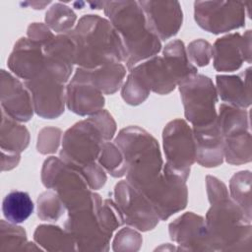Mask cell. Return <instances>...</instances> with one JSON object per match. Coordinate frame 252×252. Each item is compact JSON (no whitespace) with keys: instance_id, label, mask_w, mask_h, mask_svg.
Masks as SVG:
<instances>
[{"instance_id":"cell-1","label":"cell","mask_w":252,"mask_h":252,"mask_svg":"<svg viewBox=\"0 0 252 252\" xmlns=\"http://www.w3.org/2000/svg\"><path fill=\"white\" fill-rule=\"evenodd\" d=\"M114 143L125 158L126 181L151 202L161 220L186 207V180L164 167L158 144L150 133L130 126Z\"/></svg>"},{"instance_id":"cell-2","label":"cell","mask_w":252,"mask_h":252,"mask_svg":"<svg viewBox=\"0 0 252 252\" xmlns=\"http://www.w3.org/2000/svg\"><path fill=\"white\" fill-rule=\"evenodd\" d=\"M211 203L206 226L213 250H250L251 218L229 198L226 186L214 176H207Z\"/></svg>"},{"instance_id":"cell-3","label":"cell","mask_w":252,"mask_h":252,"mask_svg":"<svg viewBox=\"0 0 252 252\" xmlns=\"http://www.w3.org/2000/svg\"><path fill=\"white\" fill-rule=\"evenodd\" d=\"M75 45V64L94 69L125 62L126 53L120 35L111 23L98 15L83 16L67 32Z\"/></svg>"},{"instance_id":"cell-4","label":"cell","mask_w":252,"mask_h":252,"mask_svg":"<svg viewBox=\"0 0 252 252\" xmlns=\"http://www.w3.org/2000/svg\"><path fill=\"white\" fill-rule=\"evenodd\" d=\"M103 9L121 37L128 69L160 51V39L149 28L139 1L105 2Z\"/></svg>"},{"instance_id":"cell-5","label":"cell","mask_w":252,"mask_h":252,"mask_svg":"<svg viewBox=\"0 0 252 252\" xmlns=\"http://www.w3.org/2000/svg\"><path fill=\"white\" fill-rule=\"evenodd\" d=\"M41 180L47 189L57 193L68 212L87 207L99 197L91 191L79 169L55 157H50L44 161Z\"/></svg>"},{"instance_id":"cell-6","label":"cell","mask_w":252,"mask_h":252,"mask_svg":"<svg viewBox=\"0 0 252 252\" xmlns=\"http://www.w3.org/2000/svg\"><path fill=\"white\" fill-rule=\"evenodd\" d=\"M218 124L223 141V156L230 164L251 160L249 112L244 108L221 103Z\"/></svg>"},{"instance_id":"cell-7","label":"cell","mask_w":252,"mask_h":252,"mask_svg":"<svg viewBox=\"0 0 252 252\" xmlns=\"http://www.w3.org/2000/svg\"><path fill=\"white\" fill-rule=\"evenodd\" d=\"M105 142L101 130L90 116L65 132L60 158L73 167L81 169L98 159Z\"/></svg>"},{"instance_id":"cell-8","label":"cell","mask_w":252,"mask_h":252,"mask_svg":"<svg viewBox=\"0 0 252 252\" xmlns=\"http://www.w3.org/2000/svg\"><path fill=\"white\" fill-rule=\"evenodd\" d=\"M178 86L185 117L192 123L193 128L217 122L218 113L215 108L218 100L217 90L209 77L194 74L182 80Z\"/></svg>"},{"instance_id":"cell-9","label":"cell","mask_w":252,"mask_h":252,"mask_svg":"<svg viewBox=\"0 0 252 252\" xmlns=\"http://www.w3.org/2000/svg\"><path fill=\"white\" fill-rule=\"evenodd\" d=\"M100 196L91 205L69 212L65 229L73 236L77 250H107L112 232L104 225L99 208Z\"/></svg>"},{"instance_id":"cell-10","label":"cell","mask_w":252,"mask_h":252,"mask_svg":"<svg viewBox=\"0 0 252 252\" xmlns=\"http://www.w3.org/2000/svg\"><path fill=\"white\" fill-rule=\"evenodd\" d=\"M166 158L164 167L187 180L190 167L196 160V145L193 130L182 119L170 121L162 133Z\"/></svg>"},{"instance_id":"cell-11","label":"cell","mask_w":252,"mask_h":252,"mask_svg":"<svg viewBox=\"0 0 252 252\" xmlns=\"http://www.w3.org/2000/svg\"><path fill=\"white\" fill-rule=\"evenodd\" d=\"M245 5L235 1H196L194 18L203 30L221 33L244 26Z\"/></svg>"},{"instance_id":"cell-12","label":"cell","mask_w":252,"mask_h":252,"mask_svg":"<svg viewBox=\"0 0 252 252\" xmlns=\"http://www.w3.org/2000/svg\"><path fill=\"white\" fill-rule=\"evenodd\" d=\"M114 196L123 223L142 231L151 230L158 223L160 219L154 206L126 180L116 184Z\"/></svg>"},{"instance_id":"cell-13","label":"cell","mask_w":252,"mask_h":252,"mask_svg":"<svg viewBox=\"0 0 252 252\" xmlns=\"http://www.w3.org/2000/svg\"><path fill=\"white\" fill-rule=\"evenodd\" d=\"M29 90L35 113L42 117L53 119L64 112L66 103L65 86L43 71L31 81H25Z\"/></svg>"},{"instance_id":"cell-14","label":"cell","mask_w":252,"mask_h":252,"mask_svg":"<svg viewBox=\"0 0 252 252\" xmlns=\"http://www.w3.org/2000/svg\"><path fill=\"white\" fill-rule=\"evenodd\" d=\"M151 31L160 39L177 33L182 26L183 13L176 1H139Z\"/></svg>"},{"instance_id":"cell-15","label":"cell","mask_w":252,"mask_h":252,"mask_svg":"<svg viewBox=\"0 0 252 252\" xmlns=\"http://www.w3.org/2000/svg\"><path fill=\"white\" fill-rule=\"evenodd\" d=\"M214 67L219 72H232L240 68L243 61L251 62V31L243 36L231 33L217 39L213 46Z\"/></svg>"},{"instance_id":"cell-16","label":"cell","mask_w":252,"mask_h":252,"mask_svg":"<svg viewBox=\"0 0 252 252\" xmlns=\"http://www.w3.org/2000/svg\"><path fill=\"white\" fill-rule=\"evenodd\" d=\"M25 87L11 73L1 70L2 111L18 122L29 121L34 111L32 95Z\"/></svg>"},{"instance_id":"cell-17","label":"cell","mask_w":252,"mask_h":252,"mask_svg":"<svg viewBox=\"0 0 252 252\" xmlns=\"http://www.w3.org/2000/svg\"><path fill=\"white\" fill-rule=\"evenodd\" d=\"M170 238L181 250L212 251L205 220L192 212L180 216L169 224Z\"/></svg>"},{"instance_id":"cell-18","label":"cell","mask_w":252,"mask_h":252,"mask_svg":"<svg viewBox=\"0 0 252 252\" xmlns=\"http://www.w3.org/2000/svg\"><path fill=\"white\" fill-rule=\"evenodd\" d=\"M8 67L25 81L36 78L45 70L43 45L29 37L20 38L9 56Z\"/></svg>"},{"instance_id":"cell-19","label":"cell","mask_w":252,"mask_h":252,"mask_svg":"<svg viewBox=\"0 0 252 252\" xmlns=\"http://www.w3.org/2000/svg\"><path fill=\"white\" fill-rule=\"evenodd\" d=\"M45 72L59 83L65 84L75 64V45L67 34L54 35L43 45Z\"/></svg>"},{"instance_id":"cell-20","label":"cell","mask_w":252,"mask_h":252,"mask_svg":"<svg viewBox=\"0 0 252 252\" xmlns=\"http://www.w3.org/2000/svg\"><path fill=\"white\" fill-rule=\"evenodd\" d=\"M67 107L81 116L93 115L100 111L104 105V98L91 83L73 76L66 88Z\"/></svg>"},{"instance_id":"cell-21","label":"cell","mask_w":252,"mask_h":252,"mask_svg":"<svg viewBox=\"0 0 252 252\" xmlns=\"http://www.w3.org/2000/svg\"><path fill=\"white\" fill-rule=\"evenodd\" d=\"M196 145V160L205 167L218 166L223 159V141L217 122L193 128Z\"/></svg>"},{"instance_id":"cell-22","label":"cell","mask_w":252,"mask_h":252,"mask_svg":"<svg viewBox=\"0 0 252 252\" xmlns=\"http://www.w3.org/2000/svg\"><path fill=\"white\" fill-rule=\"evenodd\" d=\"M217 86L220 98L229 105L239 108H245L250 105V68L238 75H218Z\"/></svg>"},{"instance_id":"cell-23","label":"cell","mask_w":252,"mask_h":252,"mask_svg":"<svg viewBox=\"0 0 252 252\" xmlns=\"http://www.w3.org/2000/svg\"><path fill=\"white\" fill-rule=\"evenodd\" d=\"M126 74V68L122 63L103 65L94 69L77 68L74 76H77L95 87L102 94H112L120 87Z\"/></svg>"},{"instance_id":"cell-24","label":"cell","mask_w":252,"mask_h":252,"mask_svg":"<svg viewBox=\"0 0 252 252\" xmlns=\"http://www.w3.org/2000/svg\"><path fill=\"white\" fill-rule=\"evenodd\" d=\"M30 135L28 129L2 111L1 152L20 155L28 147Z\"/></svg>"},{"instance_id":"cell-25","label":"cell","mask_w":252,"mask_h":252,"mask_svg":"<svg viewBox=\"0 0 252 252\" xmlns=\"http://www.w3.org/2000/svg\"><path fill=\"white\" fill-rule=\"evenodd\" d=\"M33 239L36 244L42 246L45 250H77L73 236L66 229H62L57 225L42 224L37 226Z\"/></svg>"},{"instance_id":"cell-26","label":"cell","mask_w":252,"mask_h":252,"mask_svg":"<svg viewBox=\"0 0 252 252\" xmlns=\"http://www.w3.org/2000/svg\"><path fill=\"white\" fill-rule=\"evenodd\" d=\"M34 205L27 192L14 190L8 193L2 202L4 218L12 223L24 222L33 212Z\"/></svg>"},{"instance_id":"cell-27","label":"cell","mask_w":252,"mask_h":252,"mask_svg":"<svg viewBox=\"0 0 252 252\" xmlns=\"http://www.w3.org/2000/svg\"><path fill=\"white\" fill-rule=\"evenodd\" d=\"M251 174L250 171H239L235 173L229 182V190L232 200L241 208V210L251 218L250 202Z\"/></svg>"},{"instance_id":"cell-28","label":"cell","mask_w":252,"mask_h":252,"mask_svg":"<svg viewBox=\"0 0 252 252\" xmlns=\"http://www.w3.org/2000/svg\"><path fill=\"white\" fill-rule=\"evenodd\" d=\"M0 250H28L39 249L32 247L27 240L26 231L23 227L8 220H1V235H0Z\"/></svg>"},{"instance_id":"cell-29","label":"cell","mask_w":252,"mask_h":252,"mask_svg":"<svg viewBox=\"0 0 252 252\" xmlns=\"http://www.w3.org/2000/svg\"><path fill=\"white\" fill-rule=\"evenodd\" d=\"M98 162L113 177H121L127 172L124 155L115 143L105 142L103 144Z\"/></svg>"},{"instance_id":"cell-30","label":"cell","mask_w":252,"mask_h":252,"mask_svg":"<svg viewBox=\"0 0 252 252\" xmlns=\"http://www.w3.org/2000/svg\"><path fill=\"white\" fill-rule=\"evenodd\" d=\"M76 14L68 6L61 3L53 4L45 14V23L54 32L67 33L74 29Z\"/></svg>"},{"instance_id":"cell-31","label":"cell","mask_w":252,"mask_h":252,"mask_svg":"<svg viewBox=\"0 0 252 252\" xmlns=\"http://www.w3.org/2000/svg\"><path fill=\"white\" fill-rule=\"evenodd\" d=\"M66 207L55 191L49 189L37 198V213L42 220H56L65 211Z\"/></svg>"},{"instance_id":"cell-32","label":"cell","mask_w":252,"mask_h":252,"mask_svg":"<svg viewBox=\"0 0 252 252\" xmlns=\"http://www.w3.org/2000/svg\"><path fill=\"white\" fill-rule=\"evenodd\" d=\"M143 239L141 235L130 227H125L117 232L113 240V249L115 251H136L139 250Z\"/></svg>"},{"instance_id":"cell-33","label":"cell","mask_w":252,"mask_h":252,"mask_svg":"<svg viewBox=\"0 0 252 252\" xmlns=\"http://www.w3.org/2000/svg\"><path fill=\"white\" fill-rule=\"evenodd\" d=\"M61 137V130L53 127L43 128L38 135L37 151L40 154H52L58 149Z\"/></svg>"},{"instance_id":"cell-34","label":"cell","mask_w":252,"mask_h":252,"mask_svg":"<svg viewBox=\"0 0 252 252\" xmlns=\"http://www.w3.org/2000/svg\"><path fill=\"white\" fill-rule=\"evenodd\" d=\"M213 56V47L203 39L192 41L188 46V57L197 66H206Z\"/></svg>"},{"instance_id":"cell-35","label":"cell","mask_w":252,"mask_h":252,"mask_svg":"<svg viewBox=\"0 0 252 252\" xmlns=\"http://www.w3.org/2000/svg\"><path fill=\"white\" fill-rule=\"evenodd\" d=\"M81 173L86 178L90 188L92 190H97L102 187L106 181V175L103 170V167L95 162H93L90 165H87L79 169Z\"/></svg>"},{"instance_id":"cell-36","label":"cell","mask_w":252,"mask_h":252,"mask_svg":"<svg viewBox=\"0 0 252 252\" xmlns=\"http://www.w3.org/2000/svg\"><path fill=\"white\" fill-rule=\"evenodd\" d=\"M53 36L54 34L50 32L48 27L41 23H32L29 26L28 37L42 45H44Z\"/></svg>"},{"instance_id":"cell-37","label":"cell","mask_w":252,"mask_h":252,"mask_svg":"<svg viewBox=\"0 0 252 252\" xmlns=\"http://www.w3.org/2000/svg\"><path fill=\"white\" fill-rule=\"evenodd\" d=\"M19 160H20V155L2 152V158H1L2 171L10 170L14 168L19 163Z\"/></svg>"}]
</instances>
